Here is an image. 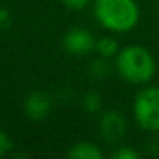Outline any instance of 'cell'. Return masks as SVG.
I'll return each instance as SVG.
<instances>
[{
    "instance_id": "cell-1",
    "label": "cell",
    "mask_w": 159,
    "mask_h": 159,
    "mask_svg": "<svg viewBox=\"0 0 159 159\" xmlns=\"http://www.w3.org/2000/svg\"><path fill=\"white\" fill-rule=\"evenodd\" d=\"M116 70L119 76L133 86L150 83L156 73V61L151 52L142 45H126L116 56Z\"/></svg>"
},
{
    "instance_id": "cell-2",
    "label": "cell",
    "mask_w": 159,
    "mask_h": 159,
    "mask_svg": "<svg viewBox=\"0 0 159 159\" xmlns=\"http://www.w3.org/2000/svg\"><path fill=\"white\" fill-rule=\"evenodd\" d=\"M94 16L111 33H128L139 24L140 10L136 0H95Z\"/></svg>"
},
{
    "instance_id": "cell-3",
    "label": "cell",
    "mask_w": 159,
    "mask_h": 159,
    "mask_svg": "<svg viewBox=\"0 0 159 159\" xmlns=\"http://www.w3.org/2000/svg\"><path fill=\"white\" fill-rule=\"evenodd\" d=\"M134 120L147 133H159V88H142L133 102Z\"/></svg>"
},
{
    "instance_id": "cell-4",
    "label": "cell",
    "mask_w": 159,
    "mask_h": 159,
    "mask_svg": "<svg viewBox=\"0 0 159 159\" xmlns=\"http://www.w3.org/2000/svg\"><path fill=\"white\" fill-rule=\"evenodd\" d=\"M98 131H100V134H102V137L106 143L117 145L125 137L126 120L116 109L105 111L100 117V122H98Z\"/></svg>"
},
{
    "instance_id": "cell-5",
    "label": "cell",
    "mask_w": 159,
    "mask_h": 159,
    "mask_svg": "<svg viewBox=\"0 0 159 159\" xmlns=\"http://www.w3.org/2000/svg\"><path fill=\"white\" fill-rule=\"evenodd\" d=\"M97 39L86 28H70L62 36V48L73 56H81L95 50Z\"/></svg>"
},
{
    "instance_id": "cell-6",
    "label": "cell",
    "mask_w": 159,
    "mask_h": 159,
    "mask_svg": "<svg viewBox=\"0 0 159 159\" xmlns=\"http://www.w3.org/2000/svg\"><path fill=\"white\" fill-rule=\"evenodd\" d=\"M52 106H53V102L47 92L34 91L27 95V98L24 102V112L30 120L38 122V120L45 119L50 114Z\"/></svg>"
},
{
    "instance_id": "cell-7",
    "label": "cell",
    "mask_w": 159,
    "mask_h": 159,
    "mask_svg": "<svg viewBox=\"0 0 159 159\" xmlns=\"http://www.w3.org/2000/svg\"><path fill=\"white\" fill-rule=\"evenodd\" d=\"M67 156L70 159H103V151L100 147L89 140H81L69 147Z\"/></svg>"
},
{
    "instance_id": "cell-8",
    "label": "cell",
    "mask_w": 159,
    "mask_h": 159,
    "mask_svg": "<svg viewBox=\"0 0 159 159\" xmlns=\"http://www.w3.org/2000/svg\"><path fill=\"white\" fill-rule=\"evenodd\" d=\"M95 50L100 56L106 58V59H111V58H116L117 53H119V44L117 41L112 38V36H103V38H98L97 42H95Z\"/></svg>"
},
{
    "instance_id": "cell-9",
    "label": "cell",
    "mask_w": 159,
    "mask_h": 159,
    "mask_svg": "<svg viewBox=\"0 0 159 159\" xmlns=\"http://www.w3.org/2000/svg\"><path fill=\"white\" fill-rule=\"evenodd\" d=\"M89 75L95 80H103L109 75V62L106 58L100 56L89 64Z\"/></svg>"
},
{
    "instance_id": "cell-10",
    "label": "cell",
    "mask_w": 159,
    "mask_h": 159,
    "mask_svg": "<svg viewBox=\"0 0 159 159\" xmlns=\"http://www.w3.org/2000/svg\"><path fill=\"white\" fill-rule=\"evenodd\" d=\"M102 105L103 103H102V97H100L98 92H88V94H84V97H83V108L88 112H91V114L98 112L102 109Z\"/></svg>"
},
{
    "instance_id": "cell-11",
    "label": "cell",
    "mask_w": 159,
    "mask_h": 159,
    "mask_svg": "<svg viewBox=\"0 0 159 159\" xmlns=\"http://www.w3.org/2000/svg\"><path fill=\"white\" fill-rule=\"evenodd\" d=\"M114 159H137L139 157V153L134 150V148H131V147H123V145H120V147H117L116 148V151L111 154Z\"/></svg>"
},
{
    "instance_id": "cell-12",
    "label": "cell",
    "mask_w": 159,
    "mask_h": 159,
    "mask_svg": "<svg viewBox=\"0 0 159 159\" xmlns=\"http://www.w3.org/2000/svg\"><path fill=\"white\" fill-rule=\"evenodd\" d=\"M13 150V140L11 137L0 128V157L7 156L8 153H11Z\"/></svg>"
},
{
    "instance_id": "cell-13",
    "label": "cell",
    "mask_w": 159,
    "mask_h": 159,
    "mask_svg": "<svg viewBox=\"0 0 159 159\" xmlns=\"http://www.w3.org/2000/svg\"><path fill=\"white\" fill-rule=\"evenodd\" d=\"M62 5L69 10H73V11H81L84 10L89 3H91V0H61Z\"/></svg>"
},
{
    "instance_id": "cell-14",
    "label": "cell",
    "mask_w": 159,
    "mask_h": 159,
    "mask_svg": "<svg viewBox=\"0 0 159 159\" xmlns=\"http://www.w3.org/2000/svg\"><path fill=\"white\" fill-rule=\"evenodd\" d=\"M13 17L7 8H0V30H8L11 27Z\"/></svg>"
}]
</instances>
